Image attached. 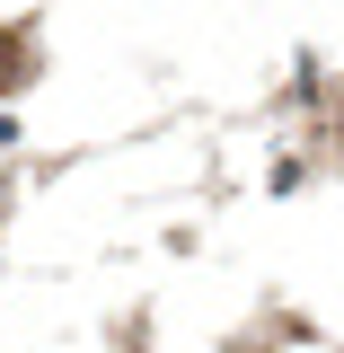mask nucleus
<instances>
[{
  "instance_id": "nucleus-1",
  "label": "nucleus",
  "mask_w": 344,
  "mask_h": 353,
  "mask_svg": "<svg viewBox=\"0 0 344 353\" xmlns=\"http://www.w3.org/2000/svg\"><path fill=\"white\" fill-rule=\"evenodd\" d=\"M9 80H18V44L0 36V88H9Z\"/></svg>"
}]
</instances>
